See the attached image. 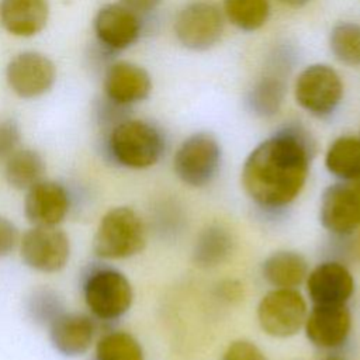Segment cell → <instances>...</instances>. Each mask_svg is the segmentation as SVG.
<instances>
[{
	"instance_id": "cell-1",
	"label": "cell",
	"mask_w": 360,
	"mask_h": 360,
	"mask_svg": "<svg viewBox=\"0 0 360 360\" xmlns=\"http://www.w3.org/2000/svg\"><path fill=\"white\" fill-rule=\"evenodd\" d=\"M309 159L305 134L300 128H284L260 142L246 158L240 173L243 190L262 207H285L304 188Z\"/></svg>"
},
{
	"instance_id": "cell-2",
	"label": "cell",
	"mask_w": 360,
	"mask_h": 360,
	"mask_svg": "<svg viewBox=\"0 0 360 360\" xmlns=\"http://www.w3.org/2000/svg\"><path fill=\"white\" fill-rule=\"evenodd\" d=\"M146 245L142 218L129 207H115L104 214L93 238V250L101 259H127Z\"/></svg>"
},
{
	"instance_id": "cell-3",
	"label": "cell",
	"mask_w": 360,
	"mask_h": 360,
	"mask_svg": "<svg viewBox=\"0 0 360 360\" xmlns=\"http://www.w3.org/2000/svg\"><path fill=\"white\" fill-rule=\"evenodd\" d=\"M163 149L160 131L142 120H124L112 128L108 136L111 158L131 169L153 166L160 159Z\"/></svg>"
},
{
	"instance_id": "cell-4",
	"label": "cell",
	"mask_w": 360,
	"mask_h": 360,
	"mask_svg": "<svg viewBox=\"0 0 360 360\" xmlns=\"http://www.w3.org/2000/svg\"><path fill=\"white\" fill-rule=\"evenodd\" d=\"M83 294L87 308L100 321H114L131 307L134 292L128 278L110 267L93 269L84 280Z\"/></svg>"
},
{
	"instance_id": "cell-5",
	"label": "cell",
	"mask_w": 360,
	"mask_h": 360,
	"mask_svg": "<svg viewBox=\"0 0 360 360\" xmlns=\"http://www.w3.org/2000/svg\"><path fill=\"white\" fill-rule=\"evenodd\" d=\"M221 165V146L210 132H195L186 138L173 158L176 176L187 186L202 187L217 174Z\"/></svg>"
},
{
	"instance_id": "cell-6",
	"label": "cell",
	"mask_w": 360,
	"mask_h": 360,
	"mask_svg": "<svg viewBox=\"0 0 360 360\" xmlns=\"http://www.w3.org/2000/svg\"><path fill=\"white\" fill-rule=\"evenodd\" d=\"M295 101L315 117L330 115L342 101L343 83L338 72L329 65L307 66L294 84Z\"/></svg>"
},
{
	"instance_id": "cell-7",
	"label": "cell",
	"mask_w": 360,
	"mask_h": 360,
	"mask_svg": "<svg viewBox=\"0 0 360 360\" xmlns=\"http://www.w3.org/2000/svg\"><path fill=\"white\" fill-rule=\"evenodd\" d=\"M256 314L266 335L285 339L304 328L308 309L304 297L294 288H274L262 297Z\"/></svg>"
},
{
	"instance_id": "cell-8",
	"label": "cell",
	"mask_w": 360,
	"mask_h": 360,
	"mask_svg": "<svg viewBox=\"0 0 360 360\" xmlns=\"http://www.w3.org/2000/svg\"><path fill=\"white\" fill-rule=\"evenodd\" d=\"M224 17L215 4L194 1L184 6L174 20L177 41L190 51H207L222 37Z\"/></svg>"
},
{
	"instance_id": "cell-9",
	"label": "cell",
	"mask_w": 360,
	"mask_h": 360,
	"mask_svg": "<svg viewBox=\"0 0 360 360\" xmlns=\"http://www.w3.org/2000/svg\"><path fill=\"white\" fill-rule=\"evenodd\" d=\"M22 262L41 273L62 270L70 256L68 235L58 226H32L20 240Z\"/></svg>"
},
{
	"instance_id": "cell-10",
	"label": "cell",
	"mask_w": 360,
	"mask_h": 360,
	"mask_svg": "<svg viewBox=\"0 0 360 360\" xmlns=\"http://www.w3.org/2000/svg\"><path fill=\"white\" fill-rule=\"evenodd\" d=\"M10 89L22 98H34L51 90L56 79L53 62L39 52H21L6 68Z\"/></svg>"
},
{
	"instance_id": "cell-11",
	"label": "cell",
	"mask_w": 360,
	"mask_h": 360,
	"mask_svg": "<svg viewBox=\"0 0 360 360\" xmlns=\"http://www.w3.org/2000/svg\"><path fill=\"white\" fill-rule=\"evenodd\" d=\"M319 222L335 235H350L360 226V195L356 187L333 184L323 190Z\"/></svg>"
},
{
	"instance_id": "cell-12",
	"label": "cell",
	"mask_w": 360,
	"mask_h": 360,
	"mask_svg": "<svg viewBox=\"0 0 360 360\" xmlns=\"http://www.w3.org/2000/svg\"><path fill=\"white\" fill-rule=\"evenodd\" d=\"M70 208L68 190L52 180H41L27 190L24 212L34 226H58Z\"/></svg>"
},
{
	"instance_id": "cell-13",
	"label": "cell",
	"mask_w": 360,
	"mask_h": 360,
	"mask_svg": "<svg viewBox=\"0 0 360 360\" xmlns=\"http://www.w3.org/2000/svg\"><path fill=\"white\" fill-rule=\"evenodd\" d=\"M307 292L314 305L346 304L354 291V280L346 266L323 262L312 269L307 278Z\"/></svg>"
},
{
	"instance_id": "cell-14",
	"label": "cell",
	"mask_w": 360,
	"mask_h": 360,
	"mask_svg": "<svg viewBox=\"0 0 360 360\" xmlns=\"http://www.w3.org/2000/svg\"><path fill=\"white\" fill-rule=\"evenodd\" d=\"M350 328L352 315L346 304L314 305L304 323L308 340L322 349H333L345 343Z\"/></svg>"
},
{
	"instance_id": "cell-15",
	"label": "cell",
	"mask_w": 360,
	"mask_h": 360,
	"mask_svg": "<svg viewBox=\"0 0 360 360\" xmlns=\"http://www.w3.org/2000/svg\"><path fill=\"white\" fill-rule=\"evenodd\" d=\"M152 80L149 73L139 65L120 60L112 63L104 77L107 98L117 105L139 103L150 94Z\"/></svg>"
},
{
	"instance_id": "cell-16",
	"label": "cell",
	"mask_w": 360,
	"mask_h": 360,
	"mask_svg": "<svg viewBox=\"0 0 360 360\" xmlns=\"http://www.w3.org/2000/svg\"><path fill=\"white\" fill-rule=\"evenodd\" d=\"M94 31L107 48L121 51L138 39L141 21L136 13L124 4H107L94 18Z\"/></svg>"
},
{
	"instance_id": "cell-17",
	"label": "cell",
	"mask_w": 360,
	"mask_h": 360,
	"mask_svg": "<svg viewBox=\"0 0 360 360\" xmlns=\"http://www.w3.org/2000/svg\"><path fill=\"white\" fill-rule=\"evenodd\" d=\"M94 332V321L79 312H63L49 325L52 346L68 357L84 354L90 349Z\"/></svg>"
},
{
	"instance_id": "cell-18",
	"label": "cell",
	"mask_w": 360,
	"mask_h": 360,
	"mask_svg": "<svg viewBox=\"0 0 360 360\" xmlns=\"http://www.w3.org/2000/svg\"><path fill=\"white\" fill-rule=\"evenodd\" d=\"M49 17L46 0H0V21L17 37H32L44 30Z\"/></svg>"
},
{
	"instance_id": "cell-19",
	"label": "cell",
	"mask_w": 360,
	"mask_h": 360,
	"mask_svg": "<svg viewBox=\"0 0 360 360\" xmlns=\"http://www.w3.org/2000/svg\"><path fill=\"white\" fill-rule=\"evenodd\" d=\"M263 278L276 288H295L308 276V263L294 250H277L262 263Z\"/></svg>"
},
{
	"instance_id": "cell-20",
	"label": "cell",
	"mask_w": 360,
	"mask_h": 360,
	"mask_svg": "<svg viewBox=\"0 0 360 360\" xmlns=\"http://www.w3.org/2000/svg\"><path fill=\"white\" fill-rule=\"evenodd\" d=\"M328 172L338 179L360 180V138L350 135L336 138L325 155Z\"/></svg>"
},
{
	"instance_id": "cell-21",
	"label": "cell",
	"mask_w": 360,
	"mask_h": 360,
	"mask_svg": "<svg viewBox=\"0 0 360 360\" xmlns=\"http://www.w3.org/2000/svg\"><path fill=\"white\" fill-rule=\"evenodd\" d=\"M45 162L32 149H17L6 159L4 176L7 183L15 190H30L34 184L44 180Z\"/></svg>"
},
{
	"instance_id": "cell-22",
	"label": "cell",
	"mask_w": 360,
	"mask_h": 360,
	"mask_svg": "<svg viewBox=\"0 0 360 360\" xmlns=\"http://www.w3.org/2000/svg\"><path fill=\"white\" fill-rule=\"evenodd\" d=\"M287 86L284 79L267 75L260 77L249 90L246 104L249 110L257 117H273L283 105Z\"/></svg>"
},
{
	"instance_id": "cell-23",
	"label": "cell",
	"mask_w": 360,
	"mask_h": 360,
	"mask_svg": "<svg viewBox=\"0 0 360 360\" xmlns=\"http://www.w3.org/2000/svg\"><path fill=\"white\" fill-rule=\"evenodd\" d=\"M231 233L218 225L208 226L200 233L194 246V260L198 266L212 267L222 263L232 250Z\"/></svg>"
},
{
	"instance_id": "cell-24",
	"label": "cell",
	"mask_w": 360,
	"mask_h": 360,
	"mask_svg": "<svg viewBox=\"0 0 360 360\" xmlns=\"http://www.w3.org/2000/svg\"><path fill=\"white\" fill-rule=\"evenodd\" d=\"M226 18L243 31L262 28L270 15L269 0H224Z\"/></svg>"
},
{
	"instance_id": "cell-25",
	"label": "cell",
	"mask_w": 360,
	"mask_h": 360,
	"mask_svg": "<svg viewBox=\"0 0 360 360\" xmlns=\"http://www.w3.org/2000/svg\"><path fill=\"white\" fill-rule=\"evenodd\" d=\"M329 48L343 65H360V25L350 21L336 24L329 34Z\"/></svg>"
},
{
	"instance_id": "cell-26",
	"label": "cell",
	"mask_w": 360,
	"mask_h": 360,
	"mask_svg": "<svg viewBox=\"0 0 360 360\" xmlns=\"http://www.w3.org/2000/svg\"><path fill=\"white\" fill-rule=\"evenodd\" d=\"M94 360H143V350L132 335L114 330L97 342Z\"/></svg>"
},
{
	"instance_id": "cell-27",
	"label": "cell",
	"mask_w": 360,
	"mask_h": 360,
	"mask_svg": "<svg viewBox=\"0 0 360 360\" xmlns=\"http://www.w3.org/2000/svg\"><path fill=\"white\" fill-rule=\"evenodd\" d=\"M27 312L35 323L49 328V325L65 312V305L56 291L48 287H39L32 290L28 295Z\"/></svg>"
},
{
	"instance_id": "cell-28",
	"label": "cell",
	"mask_w": 360,
	"mask_h": 360,
	"mask_svg": "<svg viewBox=\"0 0 360 360\" xmlns=\"http://www.w3.org/2000/svg\"><path fill=\"white\" fill-rule=\"evenodd\" d=\"M221 360H267V357L253 342L239 339L228 345Z\"/></svg>"
},
{
	"instance_id": "cell-29",
	"label": "cell",
	"mask_w": 360,
	"mask_h": 360,
	"mask_svg": "<svg viewBox=\"0 0 360 360\" xmlns=\"http://www.w3.org/2000/svg\"><path fill=\"white\" fill-rule=\"evenodd\" d=\"M21 141L20 125L13 118H4L0 121V160L7 159L17 150Z\"/></svg>"
},
{
	"instance_id": "cell-30",
	"label": "cell",
	"mask_w": 360,
	"mask_h": 360,
	"mask_svg": "<svg viewBox=\"0 0 360 360\" xmlns=\"http://www.w3.org/2000/svg\"><path fill=\"white\" fill-rule=\"evenodd\" d=\"M20 242L17 226L7 218L0 217V257L8 256Z\"/></svg>"
},
{
	"instance_id": "cell-31",
	"label": "cell",
	"mask_w": 360,
	"mask_h": 360,
	"mask_svg": "<svg viewBox=\"0 0 360 360\" xmlns=\"http://www.w3.org/2000/svg\"><path fill=\"white\" fill-rule=\"evenodd\" d=\"M162 0H121V4L131 8L135 13H146L155 10Z\"/></svg>"
},
{
	"instance_id": "cell-32",
	"label": "cell",
	"mask_w": 360,
	"mask_h": 360,
	"mask_svg": "<svg viewBox=\"0 0 360 360\" xmlns=\"http://www.w3.org/2000/svg\"><path fill=\"white\" fill-rule=\"evenodd\" d=\"M278 1L284 6H288V7H292V8H300V7L307 6L311 0H278Z\"/></svg>"
},
{
	"instance_id": "cell-33",
	"label": "cell",
	"mask_w": 360,
	"mask_h": 360,
	"mask_svg": "<svg viewBox=\"0 0 360 360\" xmlns=\"http://www.w3.org/2000/svg\"><path fill=\"white\" fill-rule=\"evenodd\" d=\"M356 187V190H357V193H359V195H360V183L357 184V186H354Z\"/></svg>"
},
{
	"instance_id": "cell-34",
	"label": "cell",
	"mask_w": 360,
	"mask_h": 360,
	"mask_svg": "<svg viewBox=\"0 0 360 360\" xmlns=\"http://www.w3.org/2000/svg\"><path fill=\"white\" fill-rule=\"evenodd\" d=\"M326 360H339V359H326Z\"/></svg>"
},
{
	"instance_id": "cell-35",
	"label": "cell",
	"mask_w": 360,
	"mask_h": 360,
	"mask_svg": "<svg viewBox=\"0 0 360 360\" xmlns=\"http://www.w3.org/2000/svg\"><path fill=\"white\" fill-rule=\"evenodd\" d=\"M359 138H360V136H359Z\"/></svg>"
}]
</instances>
